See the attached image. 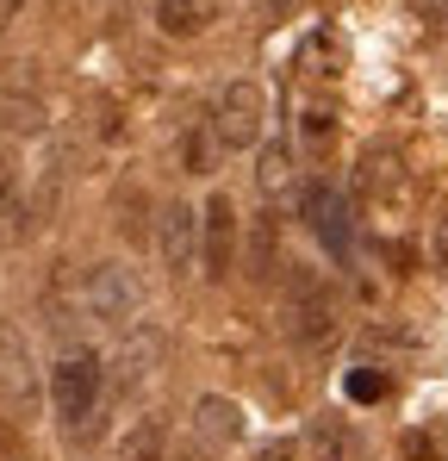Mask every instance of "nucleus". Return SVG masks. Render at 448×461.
I'll use <instances>...</instances> for the list:
<instances>
[{
    "mask_svg": "<svg viewBox=\"0 0 448 461\" xmlns=\"http://www.w3.org/2000/svg\"><path fill=\"white\" fill-rule=\"evenodd\" d=\"M281 324H287L293 343H330V330H336V294H330V281L318 268L287 262V312H281Z\"/></svg>",
    "mask_w": 448,
    "mask_h": 461,
    "instance_id": "obj_1",
    "label": "nucleus"
},
{
    "mask_svg": "<svg viewBox=\"0 0 448 461\" xmlns=\"http://www.w3.org/2000/svg\"><path fill=\"white\" fill-rule=\"evenodd\" d=\"M262 119H268V94L255 81H224L219 100H212V138L219 150H249L262 138Z\"/></svg>",
    "mask_w": 448,
    "mask_h": 461,
    "instance_id": "obj_2",
    "label": "nucleus"
},
{
    "mask_svg": "<svg viewBox=\"0 0 448 461\" xmlns=\"http://www.w3.org/2000/svg\"><path fill=\"white\" fill-rule=\"evenodd\" d=\"M81 306L100 324H131L144 312V287H138V275L125 262H94L87 281H81Z\"/></svg>",
    "mask_w": 448,
    "mask_h": 461,
    "instance_id": "obj_3",
    "label": "nucleus"
},
{
    "mask_svg": "<svg viewBox=\"0 0 448 461\" xmlns=\"http://www.w3.org/2000/svg\"><path fill=\"white\" fill-rule=\"evenodd\" d=\"M100 356L94 349H69L57 368H50V405H57V418L63 424H81L94 405H100Z\"/></svg>",
    "mask_w": 448,
    "mask_h": 461,
    "instance_id": "obj_4",
    "label": "nucleus"
},
{
    "mask_svg": "<svg viewBox=\"0 0 448 461\" xmlns=\"http://www.w3.org/2000/svg\"><path fill=\"white\" fill-rule=\"evenodd\" d=\"M200 262L212 281H224L237 268V200L230 194H212L200 212Z\"/></svg>",
    "mask_w": 448,
    "mask_h": 461,
    "instance_id": "obj_5",
    "label": "nucleus"
},
{
    "mask_svg": "<svg viewBox=\"0 0 448 461\" xmlns=\"http://www.w3.org/2000/svg\"><path fill=\"white\" fill-rule=\"evenodd\" d=\"M305 219L318 230V243L336 256V262H349V243H355V225H349V200L330 187V181H311L305 187Z\"/></svg>",
    "mask_w": 448,
    "mask_h": 461,
    "instance_id": "obj_6",
    "label": "nucleus"
},
{
    "mask_svg": "<svg viewBox=\"0 0 448 461\" xmlns=\"http://www.w3.org/2000/svg\"><path fill=\"white\" fill-rule=\"evenodd\" d=\"M156 243H162V262H168V275H187V268H193V256H200V212H193L187 200L162 206Z\"/></svg>",
    "mask_w": 448,
    "mask_h": 461,
    "instance_id": "obj_7",
    "label": "nucleus"
},
{
    "mask_svg": "<svg viewBox=\"0 0 448 461\" xmlns=\"http://www.w3.org/2000/svg\"><path fill=\"white\" fill-rule=\"evenodd\" d=\"M243 268L249 281H274L287 262H281V212H255L249 237H243Z\"/></svg>",
    "mask_w": 448,
    "mask_h": 461,
    "instance_id": "obj_8",
    "label": "nucleus"
},
{
    "mask_svg": "<svg viewBox=\"0 0 448 461\" xmlns=\"http://www.w3.org/2000/svg\"><path fill=\"white\" fill-rule=\"evenodd\" d=\"M224 19V0H156L162 38H206Z\"/></svg>",
    "mask_w": 448,
    "mask_h": 461,
    "instance_id": "obj_9",
    "label": "nucleus"
},
{
    "mask_svg": "<svg viewBox=\"0 0 448 461\" xmlns=\"http://www.w3.org/2000/svg\"><path fill=\"white\" fill-rule=\"evenodd\" d=\"M193 430H200L206 449H230V443L243 437V405L224 399V393H206V399L193 405Z\"/></svg>",
    "mask_w": 448,
    "mask_h": 461,
    "instance_id": "obj_10",
    "label": "nucleus"
},
{
    "mask_svg": "<svg viewBox=\"0 0 448 461\" xmlns=\"http://www.w3.org/2000/svg\"><path fill=\"white\" fill-rule=\"evenodd\" d=\"M305 456H311V461H368V443L355 437L349 418H311Z\"/></svg>",
    "mask_w": 448,
    "mask_h": 461,
    "instance_id": "obj_11",
    "label": "nucleus"
},
{
    "mask_svg": "<svg viewBox=\"0 0 448 461\" xmlns=\"http://www.w3.org/2000/svg\"><path fill=\"white\" fill-rule=\"evenodd\" d=\"M355 187H362V200H373V206L399 200V187H405L399 156H392V150H368V156H362V168H355Z\"/></svg>",
    "mask_w": 448,
    "mask_h": 461,
    "instance_id": "obj_12",
    "label": "nucleus"
},
{
    "mask_svg": "<svg viewBox=\"0 0 448 461\" xmlns=\"http://www.w3.org/2000/svg\"><path fill=\"white\" fill-rule=\"evenodd\" d=\"M119 461H168V430H162V418H138V424L119 437Z\"/></svg>",
    "mask_w": 448,
    "mask_h": 461,
    "instance_id": "obj_13",
    "label": "nucleus"
},
{
    "mask_svg": "<svg viewBox=\"0 0 448 461\" xmlns=\"http://www.w3.org/2000/svg\"><path fill=\"white\" fill-rule=\"evenodd\" d=\"M212 150H219L212 125H193V131H181V168H187V175H212Z\"/></svg>",
    "mask_w": 448,
    "mask_h": 461,
    "instance_id": "obj_14",
    "label": "nucleus"
},
{
    "mask_svg": "<svg viewBox=\"0 0 448 461\" xmlns=\"http://www.w3.org/2000/svg\"><path fill=\"white\" fill-rule=\"evenodd\" d=\"M287 175H293V150H287V138L262 144V194H281Z\"/></svg>",
    "mask_w": 448,
    "mask_h": 461,
    "instance_id": "obj_15",
    "label": "nucleus"
},
{
    "mask_svg": "<svg viewBox=\"0 0 448 461\" xmlns=\"http://www.w3.org/2000/svg\"><path fill=\"white\" fill-rule=\"evenodd\" d=\"M349 399H362V405L386 399V375H373V368H355V375H349Z\"/></svg>",
    "mask_w": 448,
    "mask_h": 461,
    "instance_id": "obj_16",
    "label": "nucleus"
},
{
    "mask_svg": "<svg viewBox=\"0 0 448 461\" xmlns=\"http://www.w3.org/2000/svg\"><path fill=\"white\" fill-rule=\"evenodd\" d=\"M430 262L448 275V206L436 212V225H430Z\"/></svg>",
    "mask_w": 448,
    "mask_h": 461,
    "instance_id": "obj_17",
    "label": "nucleus"
},
{
    "mask_svg": "<svg viewBox=\"0 0 448 461\" xmlns=\"http://www.w3.org/2000/svg\"><path fill=\"white\" fill-rule=\"evenodd\" d=\"M305 138L311 144H330V106H305Z\"/></svg>",
    "mask_w": 448,
    "mask_h": 461,
    "instance_id": "obj_18",
    "label": "nucleus"
},
{
    "mask_svg": "<svg viewBox=\"0 0 448 461\" xmlns=\"http://www.w3.org/2000/svg\"><path fill=\"white\" fill-rule=\"evenodd\" d=\"M262 461H293V449H287V443H268V449H262Z\"/></svg>",
    "mask_w": 448,
    "mask_h": 461,
    "instance_id": "obj_19",
    "label": "nucleus"
},
{
    "mask_svg": "<svg viewBox=\"0 0 448 461\" xmlns=\"http://www.w3.org/2000/svg\"><path fill=\"white\" fill-rule=\"evenodd\" d=\"M19 6H25V0H0V19H13V13H19Z\"/></svg>",
    "mask_w": 448,
    "mask_h": 461,
    "instance_id": "obj_20",
    "label": "nucleus"
},
{
    "mask_svg": "<svg viewBox=\"0 0 448 461\" xmlns=\"http://www.w3.org/2000/svg\"><path fill=\"white\" fill-rule=\"evenodd\" d=\"M268 6H274V13H293V6H299V0H268Z\"/></svg>",
    "mask_w": 448,
    "mask_h": 461,
    "instance_id": "obj_21",
    "label": "nucleus"
},
{
    "mask_svg": "<svg viewBox=\"0 0 448 461\" xmlns=\"http://www.w3.org/2000/svg\"><path fill=\"white\" fill-rule=\"evenodd\" d=\"M6 181H13V175H6V162H0V194H6Z\"/></svg>",
    "mask_w": 448,
    "mask_h": 461,
    "instance_id": "obj_22",
    "label": "nucleus"
}]
</instances>
